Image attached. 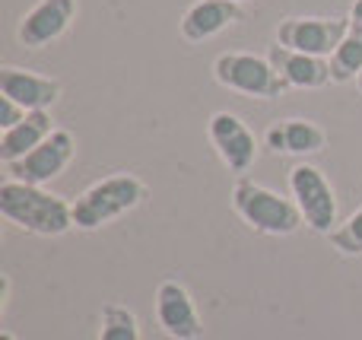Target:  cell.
<instances>
[{
    "label": "cell",
    "instance_id": "obj_2",
    "mask_svg": "<svg viewBox=\"0 0 362 340\" xmlns=\"http://www.w3.org/2000/svg\"><path fill=\"white\" fill-rule=\"evenodd\" d=\"M232 207L255 233L264 235H289L305 223L296 201H286L276 191L264 188L245 175H238V182L232 184Z\"/></svg>",
    "mask_w": 362,
    "mask_h": 340
},
{
    "label": "cell",
    "instance_id": "obj_14",
    "mask_svg": "<svg viewBox=\"0 0 362 340\" xmlns=\"http://www.w3.org/2000/svg\"><path fill=\"white\" fill-rule=\"evenodd\" d=\"M264 143L274 153H296V156H305V153H318L327 143V134L321 131L315 121L305 118H286L276 121L267 127L264 134Z\"/></svg>",
    "mask_w": 362,
    "mask_h": 340
},
{
    "label": "cell",
    "instance_id": "obj_13",
    "mask_svg": "<svg viewBox=\"0 0 362 340\" xmlns=\"http://www.w3.org/2000/svg\"><path fill=\"white\" fill-rule=\"evenodd\" d=\"M238 16H242V10L232 0H197L181 16V38L185 42H206V38L219 35L226 25H232Z\"/></svg>",
    "mask_w": 362,
    "mask_h": 340
},
{
    "label": "cell",
    "instance_id": "obj_11",
    "mask_svg": "<svg viewBox=\"0 0 362 340\" xmlns=\"http://www.w3.org/2000/svg\"><path fill=\"white\" fill-rule=\"evenodd\" d=\"M0 95L13 99L25 112H48V105L61 99V83L19 67H0Z\"/></svg>",
    "mask_w": 362,
    "mask_h": 340
},
{
    "label": "cell",
    "instance_id": "obj_16",
    "mask_svg": "<svg viewBox=\"0 0 362 340\" xmlns=\"http://www.w3.org/2000/svg\"><path fill=\"white\" fill-rule=\"evenodd\" d=\"M362 74V23L353 19L350 32L331 54V83H350Z\"/></svg>",
    "mask_w": 362,
    "mask_h": 340
},
{
    "label": "cell",
    "instance_id": "obj_1",
    "mask_svg": "<svg viewBox=\"0 0 362 340\" xmlns=\"http://www.w3.org/2000/svg\"><path fill=\"white\" fill-rule=\"evenodd\" d=\"M0 213L13 226L35 235H64L74 226V207L64 197L13 178L0 184Z\"/></svg>",
    "mask_w": 362,
    "mask_h": 340
},
{
    "label": "cell",
    "instance_id": "obj_5",
    "mask_svg": "<svg viewBox=\"0 0 362 340\" xmlns=\"http://www.w3.org/2000/svg\"><path fill=\"white\" fill-rule=\"evenodd\" d=\"M289 191H293L305 226L312 233L331 235L334 223H337V197H334V188L325 178V172L305 163L296 165V169H289Z\"/></svg>",
    "mask_w": 362,
    "mask_h": 340
},
{
    "label": "cell",
    "instance_id": "obj_9",
    "mask_svg": "<svg viewBox=\"0 0 362 340\" xmlns=\"http://www.w3.org/2000/svg\"><path fill=\"white\" fill-rule=\"evenodd\" d=\"M156 322L172 340H197L204 334L194 299L178 280H163L156 290Z\"/></svg>",
    "mask_w": 362,
    "mask_h": 340
},
{
    "label": "cell",
    "instance_id": "obj_3",
    "mask_svg": "<svg viewBox=\"0 0 362 340\" xmlns=\"http://www.w3.org/2000/svg\"><path fill=\"white\" fill-rule=\"evenodd\" d=\"M146 188L134 175H108L102 182L89 184L70 207H74V226L76 229H99L105 223L118 220L121 213L134 210L144 201Z\"/></svg>",
    "mask_w": 362,
    "mask_h": 340
},
{
    "label": "cell",
    "instance_id": "obj_20",
    "mask_svg": "<svg viewBox=\"0 0 362 340\" xmlns=\"http://www.w3.org/2000/svg\"><path fill=\"white\" fill-rule=\"evenodd\" d=\"M350 16H353V19H356V23H362V0H356V4H353Z\"/></svg>",
    "mask_w": 362,
    "mask_h": 340
},
{
    "label": "cell",
    "instance_id": "obj_15",
    "mask_svg": "<svg viewBox=\"0 0 362 340\" xmlns=\"http://www.w3.org/2000/svg\"><path fill=\"white\" fill-rule=\"evenodd\" d=\"M51 134H54L51 115L48 112H29L16 127L0 131V163L10 165V163H16V159L29 156V153L35 150L38 143H45Z\"/></svg>",
    "mask_w": 362,
    "mask_h": 340
},
{
    "label": "cell",
    "instance_id": "obj_19",
    "mask_svg": "<svg viewBox=\"0 0 362 340\" xmlns=\"http://www.w3.org/2000/svg\"><path fill=\"white\" fill-rule=\"evenodd\" d=\"M25 108L23 105H16L13 99H6V95H0V131H6V127H16L19 121L25 118Z\"/></svg>",
    "mask_w": 362,
    "mask_h": 340
},
{
    "label": "cell",
    "instance_id": "obj_7",
    "mask_svg": "<svg viewBox=\"0 0 362 340\" xmlns=\"http://www.w3.org/2000/svg\"><path fill=\"white\" fill-rule=\"evenodd\" d=\"M74 150H76L74 134L54 131L45 143H38L29 156H23V159L6 165V175H10L13 182H25V184H38V188H42L45 182L57 178L64 169H67V163L74 159Z\"/></svg>",
    "mask_w": 362,
    "mask_h": 340
},
{
    "label": "cell",
    "instance_id": "obj_23",
    "mask_svg": "<svg viewBox=\"0 0 362 340\" xmlns=\"http://www.w3.org/2000/svg\"><path fill=\"white\" fill-rule=\"evenodd\" d=\"M232 4H242V0H232Z\"/></svg>",
    "mask_w": 362,
    "mask_h": 340
},
{
    "label": "cell",
    "instance_id": "obj_10",
    "mask_svg": "<svg viewBox=\"0 0 362 340\" xmlns=\"http://www.w3.org/2000/svg\"><path fill=\"white\" fill-rule=\"evenodd\" d=\"M76 13V0H38L23 19H19V42L25 48H45L67 32Z\"/></svg>",
    "mask_w": 362,
    "mask_h": 340
},
{
    "label": "cell",
    "instance_id": "obj_6",
    "mask_svg": "<svg viewBox=\"0 0 362 340\" xmlns=\"http://www.w3.org/2000/svg\"><path fill=\"white\" fill-rule=\"evenodd\" d=\"M353 19L344 16H293L283 19L276 29V45L289 51H302V54L315 57H331L344 35L350 32Z\"/></svg>",
    "mask_w": 362,
    "mask_h": 340
},
{
    "label": "cell",
    "instance_id": "obj_8",
    "mask_svg": "<svg viewBox=\"0 0 362 340\" xmlns=\"http://www.w3.org/2000/svg\"><path fill=\"white\" fill-rule=\"evenodd\" d=\"M206 134H210V143L216 146L219 159L226 163V169H229V172H235V175H245V172L255 165V159H257V140H255V134L248 131V124H245L238 115L216 112L210 118V127H206Z\"/></svg>",
    "mask_w": 362,
    "mask_h": 340
},
{
    "label": "cell",
    "instance_id": "obj_4",
    "mask_svg": "<svg viewBox=\"0 0 362 340\" xmlns=\"http://www.w3.org/2000/svg\"><path fill=\"white\" fill-rule=\"evenodd\" d=\"M213 76L226 89L257 95V99H276L286 89V80L276 74L270 57L245 54V51H226V54H219L213 61Z\"/></svg>",
    "mask_w": 362,
    "mask_h": 340
},
{
    "label": "cell",
    "instance_id": "obj_12",
    "mask_svg": "<svg viewBox=\"0 0 362 340\" xmlns=\"http://www.w3.org/2000/svg\"><path fill=\"white\" fill-rule=\"evenodd\" d=\"M270 64L276 67V74L286 80V86L296 89H321L331 83V61L315 54H302V51H289L283 45L270 48Z\"/></svg>",
    "mask_w": 362,
    "mask_h": 340
},
{
    "label": "cell",
    "instance_id": "obj_17",
    "mask_svg": "<svg viewBox=\"0 0 362 340\" xmlns=\"http://www.w3.org/2000/svg\"><path fill=\"white\" fill-rule=\"evenodd\" d=\"M99 340H140L137 315L124 305H105L102 309V328Z\"/></svg>",
    "mask_w": 362,
    "mask_h": 340
},
{
    "label": "cell",
    "instance_id": "obj_18",
    "mask_svg": "<svg viewBox=\"0 0 362 340\" xmlns=\"http://www.w3.org/2000/svg\"><path fill=\"white\" fill-rule=\"evenodd\" d=\"M331 245L337 248L340 254H362V207L344 223V226L334 229Z\"/></svg>",
    "mask_w": 362,
    "mask_h": 340
},
{
    "label": "cell",
    "instance_id": "obj_21",
    "mask_svg": "<svg viewBox=\"0 0 362 340\" xmlns=\"http://www.w3.org/2000/svg\"><path fill=\"white\" fill-rule=\"evenodd\" d=\"M0 340H16V337H13L10 331H0Z\"/></svg>",
    "mask_w": 362,
    "mask_h": 340
},
{
    "label": "cell",
    "instance_id": "obj_22",
    "mask_svg": "<svg viewBox=\"0 0 362 340\" xmlns=\"http://www.w3.org/2000/svg\"><path fill=\"white\" fill-rule=\"evenodd\" d=\"M356 83H359V89H362V74H359V80H356Z\"/></svg>",
    "mask_w": 362,
    "mask_h": 340
}]
</instances>
